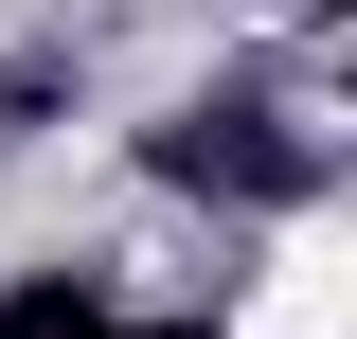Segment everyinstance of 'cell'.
I'll use <instances>...</instances> for the list:
<instances>
[{"instance_id":"cell-1","label":"cell","mask_w":357,"mask_h":339,"mask_svg":"<svg viewBox=\"0 0 357 339\" xmlns=\"http://www.w3.org/2000/svg\"><path fill=\"white\" fill-rule=\"evenodd\" d=\"M232 339H357V250L340 232H286V250L232 286Z\"/></svg>"}]
</instances>
